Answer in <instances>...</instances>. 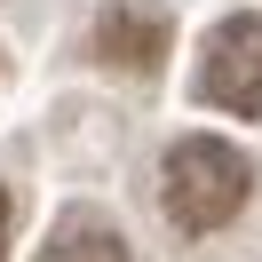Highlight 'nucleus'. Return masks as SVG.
<instances>
[{
	"instance_id": "obj_1",
	"label": "nucleus",
	"mask_w": 262,
	"mask_h": 262,
	"mask_svg": "<svg viewBox=\"0 0 262 262\" xmlns=\"http://www.w3.org/2000/svg\"><path fill=\"white\" fill-rule=\"evenodd\" d=\"M246 191H254V167L223 135H183L167 151V167H159V199H167L175 230H223L246 207Z\"/></svg>"
},
{
	"instance_id": "obj_2",
	"label": "nucleus",
	"mask_w": 262,
	"mask_h": 262,
	"mask_svg": "<svg viewBox=\"0 0 262 262\" xmlns=\"http://www.w3.org/2000/svg\"><path fill=\"white\" fill-rule=\"evenodd\" d=\"M199 103L262 119V16H223L199 48Z\"/></svg>"
},
{
	"instance_id": "obj_3",
	"label": "nucleus",
	"mask_w": 262,
	"mask_h": 262,
	"mask_svg": "<svg viewBox=\"0 0 262 262\" xmlns=\"http://www.w3.org/2000/svg\"><path fill=\"white\" fill-rule=\"evenodd\" d=\"M167 40H175L167 0H103V8H96V32H88V48H96V64L119 72V80H159Z\"/></svg>"
},
{
	"instance_id": "obj_4",
	"label": "nucleus",
	"mask_w": 262,
	"mask_h": 262,
	"mask_svg": "<svg viewBox=\"0 0 262 262\" xmlns=\"http://www.w3.org/2000/svg\"><path fill=\"white\" fill-rule=\"evenodd\" d=\"M40 262H127V238H119L103 214H64L56 238L40 246Z\"/></svg>"
},
{
	"instance_id": "obj_5",
	"label": "nucleus",
	"mask_w": 262,
	"mask_h": 262,
	"mask_svg": "<svg viewBox=\"0 0 262 262\" xmlns=\"http://www.w3.org/2000/svg\"><path fill=\"white\" fill-rule=\"evenodd\" d=\"M8 214H16V207H8V191H0V246H8Z\"/></svg>"
}]
</instances>
